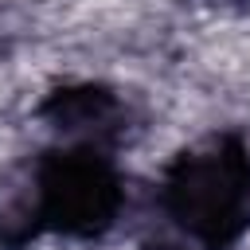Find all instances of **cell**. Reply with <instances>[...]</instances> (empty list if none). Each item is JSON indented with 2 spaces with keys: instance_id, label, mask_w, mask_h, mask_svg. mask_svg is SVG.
I'll return each instance as SVG.
<instances>
[{
  "instance_id": "1",
  "label": "cell",
  "mask_w": 250,
  "mask_h": 250,
  "mask_svg": "<svg viewBox=\"0 0 250 250\" xmlns=\"http://www.w3.org/2000/svg\"><path fill=\"white\" fill-rule=\"evenodd\" d=\"M168 195L191 234L223 242L238 234L250 219V160L227 148L195 152L172 176Z\"/></svg>"
}]
</instances>
